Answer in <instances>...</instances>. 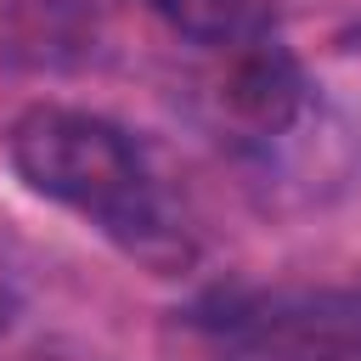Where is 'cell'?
I'll list each match as a JSON object with an SVG mask.
<instances>
[{"label":"cell","mask_w":361,"mask_h":361,"mask_svg":"<svg viewBox=\"0 0 361 361\" xmlns=\"http://www.w3.org/2000/svg\"><path fill=\"white\" fill-rule=\"evenodd\" d=\"M6 152L11 169L28 180V192L79 209L141 265L180 271L192 259V237L158 203L152 175L118 124L79 107H28L11 124Z\"/></svg>","instance_id":"6da1fadb"},{"label":"cell","mask_w":361,"mask_h":361,"mask_svg":"<svg viewBox=\"0 0 361 361\" xmlns=\"http://www.w3.org/2000/svg\"><path fill=\"white\" fill-rule=\"evenodd\" d=\"M197 322L226 361H361V310L344 293H220Z\"/></svg>","instance_id":"7a4b0ae2"},{"label":"cell","mask_w":361,"mask_h":361,"mask_svg":"<svg viewBox=\"0 0 361 361\" xmlns=\"http://www.w3.org/2000/svg\"><path fill=\"white\" fill-rule=\"evenodd\" d=\"M305 96H310V85H305L299 56L288 45L265 39V34L243 39L231 51L226 73H220V107H226V118H237L254 135H282L305 113Z\"/></svg>","instance_id":"3957f363"},{"label":"cell","mask_w":361,"mask_h":361,"mask_svg":"<svg viewBox=\"0 0 361 361\" xmlns=\"http://www.w3.org/2000/svg\"><path fill=\"white\" fill-rule=\"evenodd\" d=\"M147 6L197 45H243L265 28V0H147Z\"/></svg>","instance_id":"277c9868"}]
</instances>
